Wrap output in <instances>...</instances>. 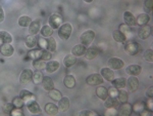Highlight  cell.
Masks as SVG:
<instances>
[{
    "label": "cell",
    "instance_id": "obj_1",
    "mask_svg": "<svg viewBox=\"0 0 153 116\" xmlns=\"http://www.w3.org/2000/svg\"><path fill=\"white\" fill-rule=\"evenodd\" d=\"M73 32V26L70 23L62 24L58 28V36L62 40H68Z\"/></svg>",
    "mask_w": 153,
    "mask_h": 116
},
{
    "label": "cell",
    "instance_id": "obj_2",
    "mask_svg": "<svg viewBox=\"0 0 153 116\" xmlns=\"http://www.w3.org/2000/svg\"><path fill=\"white\" fill-rule=\"evenodd\" d=\"M125 51L129 56H136L142 51V46L138 42L129 41V42H127L125 45Z\"/></svg>",
    "mask_w": 153,
    "mask_h": 116
},
{
    "label": "cell",
    "instance_id": "obj_3",
    "mask_svg": "<svg viewBox=\"0 0 153 116\" xmlns=\"http://www.w3.org/2000/svg\"><path fill=\"white\" fill-rule=\"evenodd\" d=\"M94 38H95V32L93 30H87L80 36V42L81 44L85 45L86 47H89L91 45V43L94 41Z\"/></svg>",
    "mask_w": 153,
    "mask_h": 116
},
{
    "label": "cell",
    "instance_id": "obj_4",
    "mask_svg": "<svg viewBox=\"0 0 153 116\" xmlns=\"http://www.w3.org/2000/svg\"><path fill=\"white\" fill-rule=\"evenodd\" d=\"M62 24H63V19H62V17L58 14H51L50 18L48 20V25L53 30H57Z\"/></svg>",
    "mask_w": 153,
    "mask_h": 116
},
{
    "label": "cell",
    "instance_id": "obj_5",
    "mask_svg": "<svg viewBox=\"0 0 153 116\" xmlns=\"http://www.w3.org/2000/svg\"><path fill=\"white\" fill-rule=\"evenodd\" d=\"M108 68L112 69V70H120L123 67H125V62L120 58H110L107 62Z\"/></svg>",
    "mask_w": 153,
    "mask_h": 116
},
{
    "label": "cell",
    "instance_id": "obj_6",
    "mask_svg": "<svg viewBox=\"0 0 153 116\" xmlns=\"http://www.w3.org/2000/svg\"><path fill=\"white\" fill-rule=\"evenodd\" d=\"M86 82H87L88 85H92V86L99 85L101 83H103V77L101 76V74H98V73L91 74L90 76L87 77Z\"/></svg>",
    "mask_w": 153,
    "mask_h": 116
},
{
    "label": "cell",
    "instance_id": "obj_7",
    "mask_svg": "<svg viewBox=\"0 0 153 116\" xmlns=\"http://www.w3.org/2000/svg\"><path fill=\"white\" fill-rule=\"evenodd\" d=\"M129 93H134L139 88V79L137 76H131L129 79L127 80V84H126Z\"/></svg>",
    "mask_w": 153,
    "mask_h": 116
},
{
    "label": "cell",
    "instance_id": "obj_8",
    "mask_svg": "<svg viewBox=\"0 0 153 116\" xmlns=\"http://www.w3.org/2000/svg\"><path fill=\"white\" fill-rule=\"evenodd\" d=\"M33 79V71L31 69H25L19 76V82L22 84H28Z\"/></svg>",
    "mask_w": 153,
    "mask_h": 116
},
{
    "label": "cell",
    "instance_id": "obj_9",
    "mask_svg": "<svg viewBox=\"0 0 153 116\" xmlns=\"http://www.w3.org/2000/svg\"><path fill=\"white\" fill-rule=\"evenodd\" d=\"M41 30V19H37L35 21H32L29 26V34L30 35H36Z\"/></svg>",
    "mask_w": 153,
    "mask_h": 116
},
{
    "label": "cell",
    "instance_id": "obj_10",
    "mask_svg": "<svg viewBox=\"0 0 153 116\" xmlns=\"http://www.w3.org/2000/svg\"><path fill=\"white\" fill-rule=\"evenodd\" d=\"M132 111H133L132 105L129 104V103H127V102H125V103H122V105L118 106L117 113L122 116H129V115H131Z\"/></svg>",
    "mask_w": 153,
    "mask_h": 116
},
{
    "label": "cell",
    "instance_id": "obj_11",
    "mask_svg": "<svg viewBox=\"0 0 153 116\" xmlns=\"http://www.w3.org/2000/svg\"><path fill=\"white\" fill-rule=\"evenodd\" d=\"M150 35H151V27L150 26H148V25H144V26H141L139 28L138 36H139L140 39H142V40H146Z\"/></svg>",
    "mask_w": 153,
    "mask_h": 116
},
{
    "label": "cell",
    "instance_id": "obj_12",
    "mask_svg": "<svg viewBox=\"0 0 153 116\" xmlns=\"http://www.w3.org/2000/svg\"><path fill=\"white\" fill-rule=\"evenodd\" d=\"M141 72L142 67L140 65H137V64H132V65H129L126 68V73L131 76H138L141 74Z\"/></svg>",
    "mask_w": 153,
    "mask_h": 116
},
{
    "label": "cell",
    "instance_id": "obj_13",
    "mask_svg": "<svg viewBox=\"0 0 153 116\" xmlns=\"http://www.w3.org/2000/svg\"><path fill=\"white\" fill-rule=\"evenodd\" d=\"M0 53L4 56H11L14 53V48L11 43H2L0 46Z\"/></svg>",
    "mask_w": 153,
    "mask_h": 116
},
{
    "label": "cell",
    "instance_id": "obj_14",
    "mask_svg": "<svg viewBox=\"0 0 153 116\" xmlns=\"http://www.w3.org/2000/svg\"><path fill=\"white\" fill-rule=\"evenodd\" d=\"M100 74L103 77V79H105L107 81H112L115 78V74H114V72H113V70L110 68H107V67L101 69Z\"/></svg>",
    "mask_w": 153,
    "mask_h": 116
},
{
    "label": "cell",
    "instance_id": "obj_15",
    "mask_svg": "<svg viewBox=\"0 0 153 116\" xmlns=\"http://www.w3.org/2000/svg\"><path fill=\"white\" fill-rule=\"evenodd\" d=\"M19 97L23 99V101L25 102V105H26L27 103L31 102V101H35L36 100L35 95H34V93H32L28 90H22L21 93H19Z\"/></svg>",
    "mask_w": 153,
    "mask_h": 116
},
{
    "label": "cell",
    "instance_id": "obj_16",
    "mask_svg": "<svg viewBox=\"0 0 153 116\" xmlns=\"http://www.w3.org/2000/svg\"><path fill=\"white\" fill-rule=\"evenodd\" d=\"M26 106H27L28 110L32 113V114H40V113L42 112L41 107L39 106L38 103L36 102V100L35 101H31V102L27 103Z\"/></svg>",
    "mask_w": 153,
    "mask_h": 116
},
{
    "label": "cell",
    "instance_id": "obj_17",
    "mask_svg": "<svg viewBox=\"0 0 153 116\" xmlns=\"http://www.w3.org/2000/svg\"><path fill=\"white\" fill-rule=\"evenodd\" d=\"M98 55H99V49L96 46H89V48L86 49L85 56L87 60H94Z\"/></svg>",
    "mask_w": 153,
    "mask_h": 116
},
{
    "label": "cell",
    "instance_id": "obj_18",
    "mask_svg": "<svg viewBox=\"0 0 153 116\" xmlns=\"http://www.w3.org/2000/svg\"><path fill=\"white\" fill-rule=\"evenodd\" d=\"M59 66H60V64L58 61H48V63H46L45 70L47 73H53L58 70Z\"/></svg>",
    "mask_w": 153,
    "mask_h": 116
},
{
    "label": "cell",
    "instance_id": "obj_19",
    "mask_svg": "<svg viewBox=\"0 0 153 116\" xmlns=\"http://www.w3.org/2000/svg\"><path fill=\"white\" fill-rule=\"evenodd\" d=\"M120 105V102L118 101L117 98H111L108 97L106 100L104 101V106L105 108H118V106Z\"/></svg>",
    "mask_w": 153,
    "mask_h": 116
},
{
    "label": "cell",
    "instance_id": "obj_20",
    "mask_svg": "<svg viewBox=\"0 0 153 116\" xmlns=\"http://www.w3.org/2000/svg\"><path fill=\"white\" fill-rule=\"evenodd\" d=\"M124 20H125V24L128 25L129 27L136 26V18L131 11H126L125 12V14H124Z\"/></svg>",
    "mask_w": 153,
    "mask_h": 116
},
{
    "label": "cell",
    "instance_id": "obj_21",
    "mask_svg": "<svg viewBox=\"0 0 153 116\" xmlns=\"http://www.w3.org/2000/svg\"><path fill=\"white\" fill-rule=\"evenodd\" d=\"M41 83H42V87H43L46 92H49V90L54 88V82L49 76H44Z\"/></svg>",
    "mask_w": 153,
    "mask_h": 116
},
{
    "label": "cell",
    "instance_id": "obj_22",
    "mask_svg": "<svg viewBox=\"0 0 153 116\" xmlns=\"http://www.w3.org/2000/svg\"><path fill=\"white\" fill-rule=\"evenodd\" d=\"M86 47L85 45H83V44H78V45H75L71 49V53H73L75 56H82L85 55L86 53Z\"/></svg>",
    "mask_w": 153,
    "mask_h": 116
},
{
    "label": "cell",
    "instance_id": "obj_23",
    "mask_svg": "<svg viewBox=\"0 0 153 116\" xmlns=\"http://www.w3.org/2000/svg\"><path fill=\"white\" fill-rule=\"evenodd\" d=\"M150 21V17L148 14H140L139 16L136 18V25H139V26H144L147 25Z\"/></svg>",
    "mask_w": 153,
    "mask_h": 116
},
{
    "label": "cell",
    "instance_id": "obj_24",
    "mask_svg": "<svg viewBox=\"0 0 153 116\" xmlns=\"http://www.w3.org/2000/svg\"><path fill=\"white\" fill-rule=\"evenodd\" d=\"M70 108V100L66 97H62L58 101V109L61 112H65Z\"/></svg>",
    "mask_w": 153,
    "mask_h": 116
},
{
    "label": "cell",
    "instance_id": "obj_25",
    "mask_svg": "<svg viewBox=\"0 0 153 116\" xmlns=\"http://www.w3.org/2000/svg\"><path fill=\"white\" fill-rule=\"evenodd\" d=\"M25 43L28 48H34L38 43V38L36 37V35H29L26 37Z\"/></svg>",
    "mask_w": 153,
    "mask_h": 116
},
{
    "label": "cell",
    "instance_id": "obj_26",
    "mask_svg": "<svg viewBox=\"0 0 153 116\" xmlns=\"http://www.w3.org/2000/svg\"><path fill=\"white\" fill-rule=\"evenodd\" d=\"M112 86L117 87V90H122V88L126 87V84H127V79L124 77H120V78H114L112 81Z\"/></svg>",
    "mask_w": 153,
    "mask_h": 116
},
{
    "label": "cell",
    "instance_id": "obj_27",
    "mask_svg": "<svg viewBox=\"0 0 153 116\" xmlns=\"http://www.w3.org/2000/svg\"><path fill=\"white\" fill-rule=\"evenodd\" d=\"M96 95L97 97L102 101H105L106 99L108 98V92L107 88L104 87V86H98L97 90H96Z\"/></svg>",
    "mask_w": 153,
    "mask_h": 116
},
{
    "label": "cell",
    "instance_id": "obj_28",
    "mask_svg": "<svg viewBox=\"0 0 153 116\" xmlns=\"http://www.w3.org/2000/svg\"><path fill=\"white\" fill-rule=\"evenodd\" d=\"M58 107L53 103H48L45 106V112L47 113L48 115H56L58 113Z\"/></svg>",
    "mask_w": 153,
    "mask_h": 116
},
{
    "label": "cell",
    "instance_id": "obj_29",
    "mask_svg": "<svg viewBox=\"0 0 153 116\" xmlns=\"http://www.w3.org/2000/svg\"><path fill=\"white\" fill-rule=\"evenodd\" d=\"M76 62V56H75L71 53V55H66L63 59V64H65V67L70 68L71 66H74Z\"/></svg>",
    "mask_w": 153,
    "mask_h": 116
},
{
    "label": "cell",
    "instance_id": "obj_30",
    "mask_svg": "<svg viewBox=\"0 0 153 116\" xmlns=\"http://www.w3.org/2000/svg\"><path fill=\"white\" fill-rule=\"evenodd\" d=\"M112 37H113V39H114V40L117 41V42H118V43H126V41H127V38H126V36L120 30L113 31Z\"/></svg>",
    "mask_w": 153,
    "mask_h": 116
},
{
    "label": "cell",
    "instance_id": "obj_31",
    "mask_svg": "<svg viewBox=\"0 0 153 116\" xmlns=\"http://www.w3.org/2000/svg\"><path fill=\"white\" fill-rule=\"evenodd\" d=\"M40 31H41L42 37H44V38H48V37L52 36V34H53V29L51 28L49 25H44Z\"/></svg>",
    "mask_w": 153,
    "mask_h": 116
},
{
    "label": "cell",
    "instance_id": "obj_32",
    "mask_svg": "<svg viewBox=\"0 0 153 116\" xmlns=\"http://www.w3.org/2000/svg\"><path fill=\"white\" fill-rule=\"evenodd\" d=\"M63 83L68 88H73L76 85V78L74 77V75H66L63 79Z\"/></svg>",
    "mask_w": 153,
    "mask_h": 116
},
{
    "label": "cell",
    "instance_id": "obj_33",
    "mask_svg": "<svg viewBox=\"0 0 153 116\" xmlns=\"http://www.w3.org/2000/svg\"><path fill=\"white\" fill-rule=\"evenodd\" d=\"M120 32H122L123 34L126 36V38H127V40L128 39H130L131 38V36H132V30H131V28L128 25H126V24H120V29H118Z\"/></svg>",
    "mask_w": 153,
    "mask_h": 116
},
{
    "label": "cell",
    "instance_id": "obj_34",
    "mask_svg": "<svg viewBox=\"0 0 153 116\" xmlns=\"http://www.w3.org/2000/svg\"><path fill=\"white\" fill-rule=\"evenodd\" d=\"M0 41L2 43H11L12 36L7 31H0Z\"/></svg>",
    "mask_w": 153,
    "mask_h": 116
},
{
    "label": "cell",
    "instance_id": "obj_35",
    "mask_svg": "<svg viewBox=\"0 0 153 116\" xmlns=\"http://www.w3.org/2000/svg\"><path fill=\"white\" fill-rule=\"evenodd\" d=\"M48 96H49V98H50L51 100L56 101V102H58V101L60 100L61 98H62V95H61V93L59 92L58 90H55V88H52L51 90H49V92H48Z\"/></svg>",
    "mask_w": 153,
    "mask_h": 116
},
{
    "label": "cell",
    "instance_id": "obj_36",
    "mask_svg": "<svg viewBox=\"0 0 153 116\" xmlns=\"http://www.w3.org/2000/svg\"><path fill=\"white\" fill-rule=\"evenodd\" d=\"M32 20L30 18L29 16H22L21 18L19 19V27H22V28H26V27H29L30 24L32 23Z\"/></svg>",
    "mask_w": 153,
    "mask_h": 116
},
{
    "label": "cell",
    "instance_id": "obj_37",
    "mask_svg": "<svg viewBox=\"0 0 153 116\" xmlns=\"http://www.w3.org/2000/svg\"><path fill=\"white\" fill-rule=\"evenodd\" d=\"M46 39H47V48L46 49L49 51L54 53V51L56 50V47H57V44L55 42V39H54L52 36L48 37V38H46Z\"/></svg>",
    "mask_w": 153,
    "mask_h": 116
},
{
    "label": "cell",
    "instance_id": "obj_38",
    "mask_svg": "<svg viewBox=\"0 0 153 116\" xmlns=\"http://www.w3.org/2000/svg\"><path fill=\"white\" fill-rule=\"evenodd\" d=\"M43 74H42L41 70H36L35 72L33 73V82L35 83V84H40L42 82V80H43Z\"/></svg>",
    "mask_w": 153,
    "mask_h": 116
},
{
    "label": "cell",
    "instance_id": "obj_39",
    "mask_svg": "<svg viewBox=\"0 0 153 116\" xmlns=\"http://www.w3.org/2000/svg\"><path fill=\"white\" fill-rule=\"evenodd\" d=\"M118 101H120V103H125L128 101V99H129V96H128V93L124 90V88H122V90H118V93H117V97Z\"/></svg>",
    "mask_w": 153,
    "mask_h": 116
},
{
    "label": "cell",
    "instance_id": "obj_40",
    "mask_svg": "<svg viewBox=\"0 0 153 116\" xmlns=\"http://www.w3.org/2000/svg\"><path fill=\"white\" fill-rule=\"evenodd\" d=\"M33 66L36 70H43V69H45L46 63L45 61L41 60V59H37V60L33 62Z\"/></svg>",
    "mask_w": 153,
    "mask_h": 116
},
{
    "label": "cell",
    "instance_id": "obj_41",
    "mask_svg": "<svg viewBox=\"0 0 153 116\" xmlns=\"http://www.w3.org/2000/svg\"><path fill=\"white\" fill-rule=\"evenodd\" d=\"M12 104H13V106L16 108H23L25 105V102L23 101V99L19 96V97H16L12 100Z\"/></svg>",
    "mask_w": 153,
    "mask_h": 116
},
{
    "label": "cell",
    "instance_id": "obj_42",
    "mask_svg": "<svg viewBox=\"0 0 153 116\" xmlns=\"http://www.w3.org/2000/svg\"><path fill=\"white\" fill-rule=\"evenodd\" d=\"M132 107H133V110H134L135 112H137V113H140L142 110L146 109V106H145V104L143 102L136 103V104L134 106H132Z\"/></svg>",
    "mask_w": 153,
    "mask_h": 116
},
{
    "label": "cell",
    "instance_id": "obj_43",
    "mask_svg": "<svg viewBox=\"0 0 153 116\" xmlns=\"http://www.w3.org/2000/svg\"><path fill=\"white\" fill-rule=\"evenodd\" d=\"M52 58L51 53L47 49H42V53H41V60L43 61H50V59Z\"/></svg>",
    "mask_w": 153,
    "mask_h": 116
},
{
    "label": "cell",
    "instance_id": "obj_44",
    "mask_svg": "<svg viewBox=\"0 0 153 116\" xmlns=\"http://www.w3.org/2000/svg\"><path fill=\"white\" fill-rule=\"evenodd\" d=\"M41 53H42V49H35V50H31L29 53V56H31L34 60L41 58Z\"/></svg>",
    "mask_w": 153,
    "mask_h": 116
},
{
    "label": "cell",
    "instance_id": "obj_45",
    "mask_svg": "<svg viewBox=\"0 0 153 116\" xmlns=\"http://www.w3.org/2000/svg\"><path fill=\"white\" fill-rule=\"evenodd\" d=\"M144 59L147 62H150V63H152L153 62V50L151 48L147 49V50L144 53Z\"/></svg>",
    "mask_w": 153,
    "mask_h": 116
},
{
    "label": "cell",
    "instance_id": "obj_46",
    "mask_svg": "<svg viewBox=\"0 0 153 116\" xmlns=\"http://www.w3.org/2000/svg\"><path fill=\"white\" fill-rule=\"evenodd\" d=\"M108 92V97H111V98H117V93H118V90L114 86H111L107 90Z\"/></svg>",
    "mask_w": 153,
    "mask_h": 116
},
{
    "label": "cell",
    "instance_id": "obj_47",
    "mask_svg": "<svg viewBox=\"0 0 153 116\" xmlns=\"http://www.w3.org/2000/svg\"><path fill=\"white\" fill-rule=\"evenodd\" d=\"M153 7V0H145L144 1V8L147 12H151Z\"/></svg>",
    "mask_w": 153,
    "mask_h": 116
},
{
    "label": "cell",
    "instance_id": "obj_48",
    "mask_svg": "<svg viewBox=\"0 0 153 116\" xmlns=\"http://www.w3.org/2000/svg\"><path fill=\"white\" fill-rule=\"evenodd\" d=\"M14 108V106L12 103H6V104H4L3 106V112L5 113V114H10L11 110Z\"/></svg>",
    "mask_w": 153,
    "mask_h": 116
},
{
    "label": "cell",
    "instance_id": "obj_49",
    "mask_svg": "<svg viewBox=\"0 0 153 116\" xmlns=\"http://www.w3.org/2000/svg\"><path fill=\"white\" fill-rule=\"evenodd\" d=\"M78 115H80V116H96L97 113L92 110H83V111H81V112H79Z\"/></svg>",
    "mask_w": 153,
    "mask_h": 116
},
{
    "label": "cell",
    "instance_id": "obj_50",
    "mask_svg": "<svg viewBox=\"0 0 153 116\" xmlns=\"http://www.w3.org/2000/svg\"><path fill=\"white\" fill-rule=\"evenodd\" d=\"M37 44H39V46L42 48V49H46L47 48V39L46 38H39L38 39V43Z\"/></svg>",
    "mask_w": 153,
    "mask_h": 116
},
{
    "label": "cell",
    "instance_id": "obj_51",
    "mask_svg": "<svg viewBox=\"0 0 153 116\" xmlns=\"http://www.w3.org/2000/svg\"><path fill=\"white\" fill-rule=\"evenodd\" d=\"M23 114H24V112H23V110H22V108H16V107H14L13 109L11 110V112H10V115H13V116L23 115Z\"/></svg>",
    "mask_w": 153,
    "mask_h": 116
},
{
    "label": "cell",
    "instance_id": "obj_52",
    "mask_svg": "<svg viewBox=\"0 0 153 116\" xmlns=\"http://www.w3.org/2000/svg\"><path fill=\"white\" fill-rule=\"evenodd\" d=\"M117 113V111L115 108H107V110L105 111V115L106 116H113Z\"/></svg>",
    "mask_w": 153,
    "mask_h": 116
},
{
    "label": "cell",
    "instance_id": "obj_53",
    "mask_svg": "<svg viewBox=\"0 0 153 116\" xmlns=\"http://www.w3.org/2000/svg\"><path fill=\"white\" fill-rule=\"evenodd\" d=\"M145 106L147 107L146 109H148L149 111H151V112H152V110H153V100H152V98H150L149 100L147 101V103H146V105H145Z\"/></svg>",
    "mask_w": 153,
    "mask_h": 116
},
{
    "label": "cell",
    "instance_id": "obj_54",
    "mask_svg": "<svg viewBox=\"0 0 153 116\" xmlns=\"http://www.w3.org/2000/svg\"><path fill=\"white\" fill-rule=\"evenodd\" d=\"M146 96L148 98H152L153 97V87H152V86H150V87L148 88V90L146 92Z\"/></svg>",
    "mask_w": 153,
    "mask_h": 116
},
{
    "label": "cell",
    "instance_id": "obj_55",
    "mask_svg": "<svg viewBox=\"0 0 153 116\" xmlns=\"http://www.w3.org/2000/svg\"><path fill=\"white\" fill-rule=\"evenodd\" d=\"M4 21V11L1 6H0V23Z\"/></svg>",
    "mask_w": 153,
    "mask_h": 116
},
{
    "label": "cell",
    "instance_id": "obj_56",
    "mask_svg": "<svg viewBox=\"0 0 153 116\" xmlns=\"http://www.w3.org/2000/svg\"><path fill=\"white\" fill-rule=\"evenodd\" d=\"M140 114H141V115H150V114H151V111H147V110H142L141 111V112H140Z\"/></svg>",
    "mask_w": 153,
    "mask_h": 116
},
{
    "label": "cell",
    "instance_id": "obj_57",
    "mask_svg": "<svg viewBox=\"0 0 153 116\" xmlns=\"http://www.w3.org/2000/svg\"><path fill=\"white\" fill-rule=\"evenodd\" d=\"M84 1H85L86 3H91V2H92L93 0H84Z\"/></svg>",
    "mask_w": 153,
    "mask_h": 116
},
{
    "label": "cell",
    "instance_id": "obj_58",
    "mask_svg": "<svg viewBox=\"0 0 153 116\" xmlns=\"http://www.w3.org/2000/svg\"><path fill=\"white\" fill-rule=\"evenodd\" d=\"M1 44H2V42H1V41H0V46H1Z\"/></svg>",
    "mask_w": 153,
    "mask_h": 116
}]
</instances>
